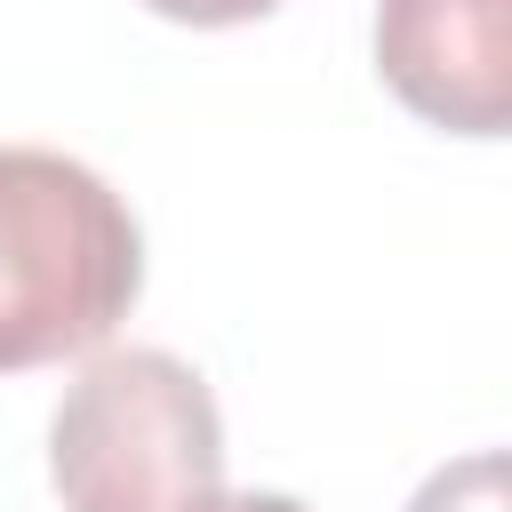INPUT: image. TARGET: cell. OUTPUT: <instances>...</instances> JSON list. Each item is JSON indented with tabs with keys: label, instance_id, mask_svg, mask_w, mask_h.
<instances>
[{
	"label": "cell",
	"instance_id": "6da1fadb",
	"mask_svg": "<svg viewBox=\"0 0 512 512\" xmlns=\"http://www.w3.org/2000/svg\"><path fill=\"white\" fill-rule=\"evenodd\" d=\"M144 288L128 200L40 144H0V376L104 344Z\"/></svg>",
	"mask_w": 512,
	"mask_h": 512
},
{
	"label": "cell",
	"instance_id": "7a4b0ae2",
	"mask_svg": "<svg viewBox=\"0 0 512 512\" xmlns=\"http://www.w3.org/2000/svg\"><path fill=\"white\" fill-rule=\"evenodd\" d=\"M48 472L64 512H200L224 496L216 400L176 352H104L56 400Z\"/></svg>",
	"mask_w": 512,
	"mask_h": 512
},
{
	"label": "cell",
	"instance_id": "3957f363",
	"mask_svg": "<svg viewBox=\"0 0 512 512\" xmlns=\"http://www.w3.org/2000/svg\"><path fill=\"white\" fill-rule=\"evenodd\" d=\"M376 72L416 120L456 128V136H504V120H512L504 0H384Z\"/></svg>",
	"mask_w": 512,
	"mask_h": 512
},
{
	"label": "cell",
	"instance_id": "277c9868",
	"mask_svg": "<svg viewBox=\"0 0 512 512\" xmlns=\"http://www.w3.org/2000/svg\"><path fill=\"white\" fill-rule=\"evenodd\" d=\"M408 512H512V504H504V456L480 448V456H464V464H440V472L416 488Z\"/></svg>",
	"mask_w": 512,
	"mask_h": 512
},
{
	"label": "cell",
	"instance_id": "5b68a950",
	"mask_svg": "<svg viewBox=\"0 0 512 512\" xmlns=\"http://www.w3.org/2000/svg\"><path fill=\"white\" fill-rule=\"evenodd\" d=\"M144 8H160L176 24H248V16H272L280 0H144Z\"/></svg>",
	"mask_w": 512,
	"mask_h": 512
},
{
	"label": "cell",
	"instance_id": "8992f818",
	"mask_svg": "<svg viewBox=\"0 0 512 512\" xmlns=\"http://www.w3.org/2000/svg\"><path fill=\"white\" fill-rule=\"evenodd\" d=\"M200 512H304L296 496H208Z\"/></svg>",
	"mask_w": 512,
	"mask_h": 512
}]
</instances>
